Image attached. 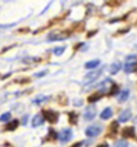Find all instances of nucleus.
<instances>
[{
	"label": "nucleus",
	"mask_w": 137,
	"mask_h": 147,
	"mask_svg": "<svg viewBox=\"0 0 137 147\" xmlns=\"http://www.w3.org/2000/svg\"><path fill=\"white\" fill-rule=\"evenodd\" d=\"M44 75H47V71H40V72H37L36 74V77H42V76H44Z\"/></svg>",
	"instance_id": "nucleus-24"
},
{
	"label": "nucleus",
	"mask_w": 137,
	"mask_h": 147,
	"mask_svg": "<svg viewBox=\"0 0 137 147\" xmlns=\"http://www.w3.org/2000/svg\"><path fill=\"white\" fill-rule=\"evenodd\" d=\"M114 147H129V142L125 141V140H121V141H118L115 142Z\"/></svg>",
	"instance_id": "nucleus-22"
},
{
	"label": "nucleus",
	"mask_w": 137,
	"mask_h": 147,
	"mask_svg": "<svg viewBox=\"0 0 137 147\" xmlns=\"http://www.w3.org/2000/svg\"><path fill=\"white\" fill-rule=\"evenodd\" d=\"M131 115H132V113H131V110H130V109L122 110L121 114L119 115V123H126L127 120H130Z\"/></svg>",
	"instance_id": "nucleus-8"
},
{
	"label": "nucleus",
	"mask_w": 137,
	"mask_h": 147,
	"mask_svg": "<svg viewBox=\"0 0 137 147\" xmlns=\"http://www.w3.org/2000/svg\"><path fill=\"white\" fill-rule=\"evenodd\" d=\"M102 72H103V69H98V70H94L92 72L87 74L86 77H85V85L92 84V82H94L97 79H99V76L102 75Z\"/></svg>",
	"instance_id": "nucleus-3"
},
{
	"label": "nucleus",
	"mask_w": 137,
	"mask_h": 147,
	"mask_svg": "<svg viewBox=\"0 0 137 147\" xmlns=\"http://www.w3.org/2000/svg\"><path fill=\"white\" fill-rule=\"evenodd\" d=\"M11 118V113L10 112H6L0 115V121H9V119Z\"/></svg>",
	"instance_id": "nucleus-20"
},
{
	"label": "nucleus",
	"mask_w": 137,
	"mask_h": 147,
	"mask_svg": "<svg viewBox=\"0 0 137 147\" xmlns=\"http://www.w3.org/2000/svg\"><path fill=\"white\" fill-rule=\"evenodd\" d=\"M48 139L49 140H56L58 139V134L55 132V130L54 129H49V134H48Z\"/></svg>",
	"instance_id": "nucleus-18"
},
{
	"label": "nucleus",
	"mask_w": 137,
	"mask_h": 147,
	"mask_svg": "<svg viewBox=\"0 0 137 147\" xmlns=\"http://www.w3.org/2000/svg\"><path fill=\"white\" fill-rule=\"evenodd\" d=\"M118 92H119V86L113 84V85H111V90H110V92L108 93V96H115Z\"/></svg>",
	"instance_id": "nucleus-21"
},
{
	"label": "nucleus",
	"mask_w": 137,
	"mask_h": 147,
	"mask_svg": "<svg viewBox=\"0 0 137 147\" xmlns=\"http://www.w3.org/2000/svg\"><path fill=\"white\" fill-rule=\"evenodd\" d=\"M120 69H121V63L120 61H115V63H113L111 65H110L109 72H110L111 75H116V74L120 71Z\"/></svg>",
	"instance_id": "nucleus-11"
},
{
	"label": "nucleus",
	"mask_w": 137,
	"mask_h": 147,
	"mask_svg": "<svg viewBox=\"0 0 137 147\" xmlns=\"http://www.w3.org/2000/svg\"><path fill=\"white\" fill-rule=\"evenodd\" d=\"M72 137V130L71 129H64V130L58 135V139L61 142H67L68 140H71Z\"/></svg>",
	"instance_id": "nucleus-4"
},
{
	"label": "nucleus",
	"mask_w": 137,
	"mask_h": 147,
	"mask_svg": "<svg viewBox=\"0 0 137 147\" xmlns=\"http://www.w3.org/2000/svg\"><path fill=\"white\" fill-rule=\"evenodd\" d=\"M68 123H70L71 125H76L77 124V114L75 112L68 113Z\"/></svg>",
	"instance_id": "nucleus-16"
},
{
	"label": "nucleus",
	"mask_w": 137,
	"mask_h": 147,
	"mask_svg": "<svg viewBox=\"0 0 137 147\" xmlns=\"http://www.w3.org/2000/svg\"><path fill=\"white\" fill-rule=\"evenodd\" d=\"M82 145V142H76V144H74V145H72L71 147H80Z\"/></svg>",
	"instance_id": "nucleus-26"
},
{
	"label": "nucleus",
	"mask_w": 137,
	"mask_h": 147,
	"mask_svg": "<svg viewBox=\"0 0 137 147\" xmlns=\"http://www.w3.org/2000/svg\"><path fill=\"white\" fill-rule=\"evenodd\" d=\"M16 24H10V25H0V28H9V27H13Z\"/></svg>",
	"instance_id": "nucleus-25"
},
{
	"label": "nucleus",
	"mask_w": 137,
	"mask_h": 147,
	"mask_svg": "<svg viewBox=\"0 0 137 147\" xmlns=\"http://www.w3.org/2000/svg\"><path fill=\"white\" fill-rule=\"evenodd\" d=\"M118 126L119 123L118 121H113L110 125H109V130H108V137L109 139H114L118 134Z\"/></svg>",
	"instance_id": "nucleus-6"
},
{
	"label": "nucleus",
	"mask_w": 137,
	"mask_h": 147,
	"mask_svg": "<svg viewBox=\"0 0 137 147\" xmlns=\"http://www.w3.org/2000/svg\"><path fill=\"white\" fill-rule=\"evenodd\" d=\"M111 115H113V110H111V108H105L102 113H100V118H102L103 120H107V119L111 118Z\"/></svg>",
	"instance_id": "nucleus-12"
},
{
	"label": "nucleus",
	"mask_w": 137,
	"mask_h": 147,
	"mask_svg": "<svg viewBox=\"0 0 137 147\" xmlns=\"http://www.w3.org/2000/svg\"><path fill=\"white\" fill-rule=\"evenodd\" d=\"M100 64V61L98 60V59H95V60H91V61H87L85 64V67L86 69H95L98 65Z\"/></svg>",
	"instance_id": "nucleus-15"
},
{
	"label": "nucleus",
	"mask_w": 137,
	"mask_h": 147,
	"mask_svg": "<svg viewBox=\"0 0 137 147\" xmlns=\"http://www.w3.org/2000/svg\"><path fill=\"white\" fill-rule=\"evenodd\" d=\"M77 104L81 105V104H82V100H79V102H77V100H75V105H77Z\"/></svg>",
	"instance_id": "nucleus-28"
},
{
	"label": "nucleus",
	"mask_w": 137,
	"mask_h": 147,
	"mask_svg": "<svg viewBox=\"0 0 137 147\" xmlns=\"http://www.w3.org/2000/svg\"><path fill=\"white\" fill-rule=\"evenodd\" d=\"M54 54L55 55H61V54H64V52H65V47H58V48H54Z\"/></svg>",
	"instance_id": "nucleus-23"
},
{
	"label": "nucleus",
	"mask_w": 137,
	"mask_h": 147,
	"mask_svg": "<svg viewBox=\"0 0 137 147\" xmlns=\"http://www.w3.org/2000/svg\"><path fill=\"white\" fill-rule=\"evenodd\" d=\"M98 147H109V146H108V144H102V145H99Z\"/></svg>",
	"instance_id": "nucleus-29"
},
{
	"label": "nucleus",
	"mask_w": 137,
	"mask_h": 147,
	"mask_svg": "<svg viewBox=\"0 0 137 147\" xmlns=\"http://www.w3.org/2000/svg\"><path fill=\"white\" fill-rule=\"evenodd\" d=\"M100 98V93H94L92 96H89L88 97V102L89 103H93V102H97V100H99Z\"/></svg>",
	"instance_id": "nucleus-19"
},
{
	"label": "nucleus",
	"mask_w": 137,
	"mask_h": 147,
	"mask_svg": "<svg viewBox=\"0 0 137 147\" xmlns=\"http://www.w3.org/2000/svg\"><path fill=\"white\" fill-rule=\"evenodd\" d=\"M44 119H47L49 123L52 124H55L59 120V113L55 112V110H52V109H48V110H43V115Z\"/></svg>",
	"instance_id": "nucleus-2"
},
{
	"label": "nucleus",
	"mask_w": 137,
	"mask_h": 147,
	"mask_svg": "<svg viewBox=\"0 0 137 147\" xmlns=\"http://www.w3.org/2000/svg\"><path fill=\"white\" fill-rule=\"evenodd\" d=\"M27 118H28V117H24V120H22V124H24V125H26V123H27Z\"/></svg>",
	"instance_id": "nucleus-27"
},
{
	"label": "nucleus",
	"mask_w": 137,
	"mask_h": 147,
	"mask_svg": "<svg viewBox=\"0 0 137 147\" xmlns=\"http://www.w3.org/2000/svg\"><path fill=\"white\" fill-rule=\"evenodd\" d=\"M125 72L131 74L136 71V55H129L125 61Z\"/></svg>",
	"instance_id": "nucleus-1"
},
{
	"label": "nucleus",
	"mask_w": 137,
	"mask_h": 147,
	"mask_svg": "<svg viewBox=\"0 0 137 147\" xmlns=\"http://www.w3.org/2000/svg\"><path fill=\"white\" fill-rule=\"evenodd\" d=\"M100 132H102V127L100 126H88L87 129H86V135H87L88 137H94V136H97L99 135Z\"/></svg>",
	"instance_id": "nucleus-5"
},
{
	"label": "nucleus",
	"mask_w": 137,
	"mask_h": 147,
	"mask_svg": "<svg viewBox=\"0 0 137 147\" xmlns=\"http://www.w3.org/2000/svg\"><path fill=\"white\" fill-rule=\"evenodd\" d=\"M48 99H49V97H47V96H39V97L36 98L33 102H34L36 104H42V103H44V102H47Z\"/></svg>",
	"instance_id": "nucleus-17"
},
{
	"label": "nucleus",
	"mask_w": 137,
	"mask_h": 147,
	"mask_svg": "<svg viewBox=\"0 0 137 147\" xmlns=\"http://www.w3.org/2000/svg\"><path fill=\"white\" fill-rule=\"evenodd\" d=\"M129 96H130V91L129 90H124L120 93V96H119V102H120V103L126 102L127 98H129Z\"/></svg>",
	"instance_id": "nucleus-14"
},
{
	"label": "nucleus",
	"mask_w": 137,
	"mask_h": 147,
	"mask_svg": "<svg viewBox=\"0 0 137 147\" xmlns=\"http://www.w3.org/2000/svg\"><path fill=\"white\" fill-rule=\"evenodd\" d=\"M19 120H12L5 126V131H13L16 127H19Z\"/></svg>",
	"instance_id": "nucleus-13"
},
{
	"label": "nucleus",
	"mask_w": 137,
	"mask_h": 147,
	"mask_svg": "<svg viewBox=\"0 0 137 147\" xmlns=\"http://www.w3.org/2000/svg\"><path fill=\"white\" fill-rule=\"evenodd\" d=\"M44 123V118L42 117V114H37L34 115V118L32 119V126L33 127H38Z\"/></svg>",
	"instance_id": "nucleus-10"
},
{
	"label": "nucleus",
	"mask_w": 137,
	"mask_h": 147,
	"mask_svg": "<svg viewBox=\"0 0 137 147\" xmlns=\"http://www.w3.org/2000/svg\"><path fill=\"white\" fill-rule=\"evenodd\" d=\"M95 114H97V109H95L93 105H91V107H88L87 109H86L85 119L86 120H93V119L95 118Z\"/></svg>",
	"instance_id": "nucleus-7"
},
{
	"label": "nucleus",
	"mask_w": 137,
	"mask_h": 147,
	"mask_svg": "<svg viewBox=\"0 0 137 147\" xmlns=\"http://www.w3.org/2000/svg\"><path fill=\"white\" fill-rule=\"evenodd\" d=\"M122 137H130V139H136L135 137V127L134 126H127L121 132Z\"/></svg>",
	"instance_id": "nucleus-9"
}]
</instances>
